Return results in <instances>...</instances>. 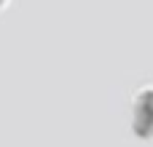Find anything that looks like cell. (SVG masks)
Segmentation results:
<instances>
[{"label": "cell", "instance_id": "6da1fadb", "mask_svg": "<svg viewBox=\"0 0 153 147\" xmlns=\"http://www.w3.org/2000/svg\"><path fill=\"white\" fill-rule=\"evenodd\" d=\"M132 131L140 139L153 137V83H145L132 96Z\"/></svg>", "mask_w": 153, "mask_h": 147}, {"label": "cell", "instance_id": "7a4b0ae2", "mask_svg": "<svg viewBox=\"0 0 153 147\" xmlns=\"http://www.w3.org/2000/svg\"><path fill=\"white\" fill-rule=\"evenodd\" d=\"M8 5H11V0H0V11H3V8H8Z\"/></svg>", "mask_w": 153, "mask_h": 147}]
</instances>
